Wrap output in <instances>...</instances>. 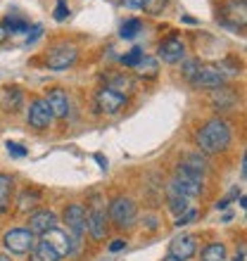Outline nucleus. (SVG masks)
Instances as JSON below:
<instances>
[{
	"instance_id": "obj_20",
	"label": "nucleus",
	"mask_w": 247,
	"mask_h": 261,
	"mask_svg": "<svg viewBox=\"0 0 247 261\" xmlns=\"http://www.w3.org/2000/svg\"><path fill=\"white\" fill-rule=\"evenodd\" d=\"M169 209H171L176 216H181V214H185L190 209V202H188V197H183V195L171 193L169 195Z\"/></svg>"
},
{
	"instance_id": "obj_9",
	"label": "nucleus",
	"mask_w": 247,
	"mask_h": 261,
	"mask_svg": "<svg viewBox=\"0 0 247 261\" xmlns=\"http://www.w3.org/2000/svg\"><path fill=\"white\" fill-rule=\"evenodd\" d=\"M74 62H76V48L74 45H57V48H53L48 55H45V64H48L50 69H55V71L71 67Z\"/></svg>"
},
{
	"instance_id": "obj_27",
	"label": "nucleus",
	"mask_w": 247,
	"mask_h": 261,
	"mask_svg": "<svg viewBox=\"0 0 247 261\" xmlns=\"http://www.w3.org/2000/svg\"><path fill=\"white\" fill-rule=\"evenodd\" d=\"M53 17H55L57 21H64L69 17V5H67V0H57V7H55V12H53Z\"/></svg>"
},
{
	"instance_id": "obj_25",
	"label": "nucleus",
	"mask_w": 247,
	"mask_h": 261,
	"mask_svg": "<svg viewBox=\"0 0 247 261\" xmlns=\"http://www.w3.org/2000/svg\"><path fill=\"white\" fill-rule=\"evenodd\" d=\"M10 193H12V178L0 173V202L3 199H10Z\"/></svg>"
},
{
	"instance_id": "obj_3",
	"label": "nucleus",
	"mask_w": 247,
	"mask_h": 261,
	"mask_svg": "<svg viewBox=\"0 0 247 261\" xmlns=\"http://www.w3.org/2000/svg\"><path fill=\"white\" fill-rule=\"evenodd\" d=\"M110 219L119 228H131L136 223V202L129 197H117L110 204Z\"/></svg>"
},
{
	"instance_id": "obj_23",
	"label": "nucleus",
	"mask_w": 247,
	"mask_h": 261,
	"mask_svg": "<svg viewBox=\"0 0 247 261\" xmlns=\"http://www.w3.org/2000/svg\"><path fill=\"white\" fill-rule=\"evenodd\" d=\"M107 88L117 90V93H121V90H133V81H131L129 76H114L110 81V86Z\"/></svg>"
},
{
	"instance_id": "obj_2",
	"label": "nucleus",
	"mask_w": 247,
	"mask_h": 261,
	"mask_svg": "<svg viewBox=\"0 0 247 261\" xmlns=\"http://www.w3.org/2000/svg\"><path fill=\"white\" fill-rule=\"evenodd\" d=\"M171 193H179L183 197H195L202 193V176L192 173L190 169H185L183 164L176 171V178L171 180Z\"/></svg>"
},
{
	"instance_id": "obj_32",
	"label": "nucleus",
	"mask_w": 247,
	"mask_h": 261,
	"mask_svg": "<svg viewBox=\"0 0 247 261\" xmlns=\"http://www.w3.org/2000/svg\"><path fill=\"white\" fill-rule=\"evenodd\" d=\"M124 7H131V10H138V7L145 5V0H121Z\"/></svg>"
},
{
	"instance_id": "obj_21",
	"label": "nucleus",
	"mask_w": 247,
	"mask_h": 261,
	"mask_svg": "<svg viewBox=\"0 0 247 261\" xmlns=\"http://www.w3.org/2000/svg\"><path fill=\"white\" fill-rule=\"evenodd\" d=\"M3 27L7 29V34H24V31H29L27 21L19 19V17H14V14H7V19L3 21Z\"/></svg>"
},
{
	"instance_id": "obj_28",
	"label": "nucleus",
	"mask_w": 247,
	"mask_h": 261,
	"mask_svg": "<svg viewBox=\"0 0 247 261\" xmlns=\"http://www.w3.org/2000/svg\"><path fill=\"white\" fill-rule=\"evenodd\" d=\"M36 199H38V195H36V193H31V195L24 193V195H21V199H19V209H21V212H27V209L36 206V204H34Z\"/></svg>"
},
{
	"instance_id": "obj_4",
	"label": "nucleus",
	"mask_w": 247,
	"mask_h": 261,
	"mask_svg": "<svg viewBox=\"0 0 247 261\" xmlns=\"http://www.w3.org/2000/svg\"><path fill=\"white\" fill-rule=\"evenodd\" d=\"M3 242H5V247L10 249L12 254H27L36 245L34 233H31L29 228H12V230H7Z\"/></svg>"
},
{
	"instance_id": "obj_12",
	"label": "nucleus",
	"mask_w": 247,
	"mask_h": 261,
	"mask_svg": "<svg viewBox=\"0 0 247 261\" xmlns=\"http://www.w3.org/2000/svg\"><path fill=\"white\" fill-rule=\"evenodd\" d=\"M57 228V216L55 212H48V209H41V212H34L29 216V230L34 235H45L48 230Z\"/></svg>"
},
{
	"instance_id": "obj_39",
	"label": "nucleus",
	"mask_w": 247,
	"mask_h": 261,
	"mask_svg": "<svg viewBox=\"0 0 247 261\" xmlns=\"http://www.w3.org/2000/svg\"><path fill=\"white\" fill-rule=\"evenodd\" d=\"M164 261H179V259H176V256H171V254H169V256H166Z\"/></svg>"
},
{
	"instance_id": "obj_36",
	"label": "nucleus",
	"mask_w": 247,
	"mask_h": 261,
	"mask_svg": "<svg viewBox=\"0 0 247 261\" xmlns=\"http://www.w3.org/2000/svg\"><path fill=\"white\" fill-rule=\"evenodd\" d=\"M95 159L100 162V166H103V169H107V159H105L103 154H95Z\"/></svg>"
},
{
	"instance_id": "obj_35",
	"label": "nucleus",
	"mask_w": 247,
	"mask_h": 261,
	"mask_svg": "<svg viewBox=\"0 0 247 261\" xmlns=\"http://www.w3.org/2000/svg\"><path fill=\"white\" fill-rule=\"evenodd\" d=\"M7 36H10V34H7V29H5V27H3V24H0V43L5 41Z\"/></svg>"
},
{
	"instance_id": "obj_1",
	"label": "nucleus",
	"mask_w": 247,
	"mask_h": 261,
	"mask_svg": "<svg viewBox=\"0 0 247 261\" xmlns=\"http://www.w3.org/2000/svg\"><path fill=\"white\" fill-rule=\"evenodd\" d=\"M231 143V126L224 121V119H212L207 121L197 133V145L205 154H216V152H224Z\"/></svg>"
},
{
	"instance_id": "obj_38",
	"label": "nucleus",
	"mask_w": 247,
	"mask_h": 261,
	"mask_svg": "<svg viewBox=\"0 0 247 261\" xmlns=\"http://www.w3.org/2000/svg\"><path fill=\"white\" fill-rule=\"evenodd\" d=\"M233 261H245V252H242V249H240V254L235 256V259H233Z\"/></svg>"
},
{
	"instance_id": "obj_17",
	"label": "nucleus",
	"mask_w": 247,
	"mask_h": 261,
	"mask_svg": "<svg viewBox=\"0 0 247 261\" xmlns=\"http://www.w3.org/2000/svg\"><path fill=\"white\" fill-rule=\"evenodd\" d=\"M31 261H60L57 252L50 247L48 242H36L34 249H31Z\"/></svg>"
},
{
	"instance_id": "obj_7",
	"label": "nucleus",
	"mask_w": 247,
	"mask_h": 261,
	"mask_svg": "<svg viewBox=\"0 0 247 261\" xmlns=\"http://www.w3.org/2000/svg\"><path fill=\"white\" fill-rule=\"evenodd\" d=\"M124 105H126V95L124 93H117V90H112V88L97 90V95H95L97 112H103V114H117Z\"/></svg>"
},
{
	"instance_id": "obj_14",
	"label": "nucleus",
	"mask_w": 247,
	"mask_h": 261,
	"mask_svg": "<svg viewBox=\"0 0 247 261\" xmlns=\"http://www.w3.org/2000/svg\"><path fill=\"white\" fill-rule=\"evenodd\" d=\"M43 242H48L50 247L57 252V256H67L71 254V240H69V235L64 233V230H60V228H53V230H48V233L43 235Z\"/></svg>"
},
{
	"instance_id": "obj_10",
	"label": "nucleus",
	"mask_w": 247,
	"mask_h": 261,
	"mask_svg": "<svg viewBox=\"0 0 247 261\" xmlns=\"http://www.w3.org/2000/svg\"><path fill=\"white\" fill-rule=\"evenodd\" d=\"M157 53H159V57H162V62L176 64L185 57V43L181 41V38H176V36H171V38H166V41L159 43Z\"/></svg>"
},
{
	"instance_id": "obj_6",
	"label": "nucleus",
	"mask_w": 247,
	"mask_h": 261,
	"mask_svg": "<svg viewBox=\"0 0 247 261\" xmlns=\"http://www.w3.org/2000/svg\"><path fill=\"white\" fill-rule=\"evenodd\" d=\"M190 83L192 86H200V88H219V86H224V71H221V67L200 64L197 71L192 74Z\"/></svg>"
},
{
	"instance_id": "obj_26",
	"label": "nucleus",
	"mask_w": 247,
	"mask_h": 261,
	"mask_svg": "<svg viewBox=\"0 0 247 261\" xmlns=\"http://www.w3.org/2000/svg\"><path fill=\"white\" fill-rule=\"evenodd\" d=\"M166 3H169V0H145V10H147V12L150 14H159L162 12V10H164L166 7Z\"/></svg>"
},
{
	"instance_id": "obj_11",
	"label": "nucleus",
	"mask_w": 247,
	"mask_h": 261,
	"mask_svg": "<svg viewBox=\"0 0 247 261\" xmlns=\"http://www.w3.org/2000/svg\"><path fill=\"white\" fill-rule=\"evenodd\" d=\"M64 223L74 235H81L88 226V212L83 204H69L64 209Z\"/></svg>"
},
{
	"instance_id": "obj_31",
	"label": "nucleus",
	"mask_w": 247,
	"mask_h": 261,
	"mask_svg": "<svg viewBox=\"0 0 247 261\" xmlns=\"http://www.w3.org/2000/svg\"><path fill=\"white\" fill-rule=\"evenodd\" d=\"M197 67H200V62H197V60H190V62H185V64H183V76H185V79H188V81H190V79H192V74L197 71Z\"/></svg>"
},
{
	"instance_id": "obj_33",
	"label": "nucleus",
	"mask_w": 247,
	"mask_h": 261,
	"mask_svg": "<svg viewBox=\"0 0 247 261\" xmlns=\"http://www.w3.org/2000/svg\"><path fill=\"white\" fill-rule=\"evenodd\" d=\"M126 247V240H121V238H117V240H112L110 245V252H119V249Z\"/></svg>"
},
{
	"instance_id": "obj_15",
	"label": "nucleus",
	"mask_w": 247,
	"mask_h": 261,
	"mask_svg": "<svg viewBox=\"0 0 247 261\" xmlns=\"http://www.w3.org/2000/svg\"><path fill=\"white\" fill-rule=\"evenodd\" d=\"M45 102H48L50 112H53V117L57 119H64L69 114V97L67 93L62 88H53L48 93V97H45Z\"/></svg>"
},
{
	"instance_id": "obj_22",
	"label": "nucleus",
	"mask_w": 247,
	"mask_h": 261,
	"mask_svg": "<svg viewBox=\"0 0 247 261\" xmlns=\"http://www.w3.org/2000/svg\"><path fill=\"white\" fill-rule=\"evenodd\" d=\"M140 31H143V24H140V19H129V21H124V24H121V29H119V36H121V38H136Z\"/></svg>"
},
{
	"instance_id": "obj_5",
	"label": "nucleus",
	"mask_w": 247,
	"mask_h": 261,
	"mask_svg": "<svg viewBox=\"0 0 247 261\" xmlns=\"http://www.w3.org/2000/svg\"><path fill=\"white\" fill-rule=\"evenodd\" d=\"M219 19H221V24H226L231 29H242L247 19L245 0H231V3H226V5L221 7Z\"/></svg>"
},
{
	"instance_id": "obj_29",
	"label": "nucleus",
	"mask_w": 247,
	"mask_h": 261,
	"mask_svg": "<svg viewBox=\"0 0 247 261\" xmlns=\"http://www.w3.org/2000/svg\"><path fill=\"white\" fill-rule=\"evenodd\" d=\"M5 147H7V152H10L12 157H17V159L27 157V150H24V147H21L19 143H10V140H7V143H5Z\"/></svg>"
},
{
	"instance_id": "obj_37",
	"label": "nucleus",
	"mask_w": 247,
	"mask_h": 261,
	"mask_svg": "<svg viewBox=\"0 0 247 261\" xmlns=\"http://www.w3.org/2000/svg\"><path fill=\"white\" fill-rule=\"evenodd\" d=\"M5 209H7V199H3V202H0V214L5 212Z\"/></svg>"
},
{
	"instance_id": "obj_34",
	"label": "nucleus",
	"mask_w": 247,
	"mask_h": 261,
	"mask_svg": "<svg viewBox=\"0 0 247 261\" xmlns=\"http://www.w3.org/2000/svg\"><path fill=\"white\" fill-rule=\"evenodd\" d=\"M41 31H43L41 27H34V31H31V36H29V38H27V43H29V45H31V43H36V41H38V36H41Z\"/></svg>"
},
{
	"instance_id": "obj_16",
	"label": "nucleus",
	"mask_w": 247,
	"mask_h": 261,
	"mask_svg": "<svg viewBox=\"0 0 247 261\" xmlns=\"http://www.w3.org/2000/svg\"><path fill=\"white\" fill-rule=\"evenodd\" d=\"M90 235L95 238V240H103L105 235H107V216H105L103 209H93L88 212V226Z\"/></svg>"
},
{
	"instance_id": "obj_40",
	"label": "nucleus",
	"mask_w": 247,
	"mask_h": 261,
	"mask_svg": "<svg viewBox=\"0 0 247 261\" xmlns=\"http://www.w3.org/2000/svg\"><path fill=\"white\" fill-rule=\"evenodd\" d=\"M0 261H10V256H5V254H0Z\"/></svg>"
},
{
	"instance_id": "obj_8",
	"label": "nucleus",
	"mask_w": 247,
	"mask_h": 261,
	"mask_svg": "<svg viewBox=\"0 0 247 261\" xmlns=\"http://www.w3.org/2000/svg\"><path fill=\"white\" fill-rule=\"evenodd\" d=\"M29 124L34 126L36 130L50 128V124H53V112H50L45 100L38 97V100H34V102L29 105Z\"/></svg>"
},
{
	"instance_id": "obj_18",
	"label": "nucleus",
	"mask_w": 247,
	"mask_h": 261,
	"mask_svg": "<svg viewBox=\"0 0 247 261\" xmlns=\"http://www.w3.org/2000/svg\"><path fill=\"white\" fill-rule=\"evenodd\" d=\"M133 69H138V76H143V79H155L159 71V64H157V60H152V57H143Z\"/></svg>"
},
{
	"instance_id": "obj_19",
	"label": "nucleus",
	"mask_w": 247,
	"mask_h": 261,
	"mask_svg": "<svg viewBox=\"0 0 247 261\" xmlns=\"http://www.w3.org/2000/svg\"><path fill=\"white\" fill-rule=\"evenodd\" d=\"M202 261H226V247L221 242L207 245L205 252H202Z\"/></svg>"
},
{
	"instance_id": "obj_24",
	"label": "nucleus",
	"mask_w": 247,
	"mask_h": 261,
	"mask_svg": "<svg viewBox=\"0 0 247 261\" xmlns=\"http://www.w3.org/2000/svg\"><path fill=\"white\" fill-rule=\"evenodd\" d=\"M143 57H145L143 50H140V48H133V50H129V53L121 57V64H124V67H136V64L140 62Z\"/></svg>"
},
{
	"instance_id": "obj_30",
	"label": "nucleus",
	"mask_w": 247,
	"mask_h": 261,
	"mask_svg": "<svg viewBox=\"0 0 247 261\" xmlns=\"http://www.w3.org/2000/svg\"><path fill=\"white\" fill-rule=\"evenodd\" d=\"M197 219V212H195V209H188V212L185 214H181L179 219H176V226H188V223H190V221H195Z\"/></svg>"
},
{
	"instance_id": "obj_13",
	"label": "nucleus",
	"mask_w": 247,
	"mask_h": 261,
	"mask_svg": "<svg viewBox=\"0 0 247 261\" xmlns=\"http://www.w3.org/2000/svg\"><path fill=\"white\" fill-rule=\"evenodd\" d=\"M195 249H197V245H195V238H192V235H179V238H174L171 245H169V254L176 256L179 261H185L195 254Z\"/></svg>"
}]
</instances>
